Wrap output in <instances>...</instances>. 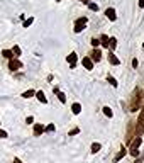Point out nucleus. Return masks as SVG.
I'll return each instance as SVG.
<instances>
[{
  "instance_id": "obj_1",
  "label": "nucleus",
  "mask_w": 144,
  "mask_h": 163,
  "mask_svg": "<svg viewBox=\"0 0 144 163\" xmlns=\"http://www.w3.org/2000/svg\"><path fill=\"white\" fill-rule=\"evenodd\" d=\"M141 100H143V90L137 87L136 90H134L132 97H130V102H129V110H130V112H136V110H139Z\"/></svg>"
},
{
  "instance_id": "obj_2",
  "label": "nucleus",
  "mask_w": 144,
  "mask_h": 163,
  "mask_svg": "<svg viewBox=\"0 0 144 163\" xmlns=\"http://www.w3.org/2000/svg\"><path fill=\"white\" fill-rule=\"evenodd\" d=\"M141 143H143V139H141V136H137L136 139H132V141H130L129 153H130L132 156H137V155H139V146H141Z\"/></svg>"
},
{
  "instance_id": "obj_3",
  "label": "nucleus",
  "mask_w": 144,
  "mask_h": 163,
  "mask_svg": "<svg viewBox=\"0 0 144 163\" xmlns=\"http://www.w3.org/2000/svg\"><path fill=\"white\" fill-rule=\"evenodd\" d=\"M87 26V17H82V19H78L75 22V32H82L83 29Z\"/></svg>"
},
{
  "instance_id": "obj_4",
  "label": "nucleus",
  "mask_w": 144,
  "mask_h": 163,
  "mask_svg": "<svg viewBox=\"0 0 144 163\" xmlns=\"http://www.w3.org/2000/svg\"><path fill=\"white\" fill-rule=\"evenodd\" d=\"M9 68H10L12 71H17V70H21L22 68V63L17 60V58H12V60L9 61Z\"/></svg>"
},
{
  "instance_id": "obj_5",
  "label": "nucleus",
  "mask_w": 144,
  "mask_h": 163,
  "mask_svg": "<svg viewBox=\"0 0 144 163\" xmlns=\"http://www.w3.org/2000/svg\"><path fill=\"white\" fill-rule=\"evenodd\" d=\"M82 63H83V66L87 68V70H93V61H92L90 56H85V58L82 60Z\"/></svg>"
},
{
  "instance_id": "obj_6",
  "label": "nucleus",
  "mask_w": 144,
  "mask_h": 163,
  "mask_svg": "<svg viewBox=\"0 0 144 163\" xmlns=\"http://www.w3.org/2000/svg\"><path fill=\"white\" fill-rule=\"evenodd\" d=\"M90 58H92V61H93V63H98V61H100V58H102V53H100L98 49H93Z\"/></svg>"
},
{
  "instance_id": "obj_7",
  "label": "nucleus",
  "mask_w": 144,
  "mask_h": 163,
  "mask_svg": "<svg viewBox=\"0 0 144 163\" xmlns=\"http://www.w3.org/2000/svg\"><path fill=\"white\" fill-rule=\"evenodd\" d=\"M76 60H78V56H76V53H71V54H68V63H69V66H71V68H75V65H76Z\"/></svg>"
},
{
  "instance_id": "obj_8",
  "label": "nucleus",
  "mask_w": 144,
  "mask_h": 163,
  "mask_svg": "<svg viewBox=\"0 0 144 163\" xmlns=\"http://www.w3.org/2000/svg\"><path fill=\"white\" fill-rule=\"evenodd\" d=\"M109 61H110V65H119V63H120L119 58L114 54V51H109Z\"/></svg>"
},
{
  "instance_id": "obj_9",
  "label": "nucleus",
  "mask_w": 144,
  "mask_h": 163,
  "mask_svg": "<svg viewBox=\"0 0 144 163\" xmlns=\"http://www.w3.org/2000/svg\"><path fill=\"white\" fill-rule=\"evenodd\" d=\"M54 94L58 95V99H59V102H63V104L66 102V95L63 94V92H61V90H59L58 87H54Z\"/></svg>"
},
{
  "instance_id": "obj_10",
  "label": "nucleus",
  "mask_w": 144,
  "mask_h": 163,
  "mask_svg": "<svg viewBox=\"0 0 144 163\" xmlns=\"http://www.w3.org/2000/svg\"><path fill=\"white\" fill-rule=\"evenodd\" d=\"M44 126H42V124H36L34 126V136H41L42 133H44Z\"/></svg>"
},
{
  "instance_id": "obj_11",
  "label": "nucleus",
  "mask_w": 144,
  "mask_h": 163,
  "mask_svg": "<svg viewBox=\"0 0 144 163\" xmlns=\"http://www.w3.org/2000/svg\"><path fill=\"white\" fill-rule=\"evenodd\" d=\"M125 155H127V149H125V148H122V149H120V151H119V153L115 155V158H114V163H117L119 160H120V158H124Z\"/></svg>"
},
{
  "instance_id": "obj_12",
  "label": "nucleus",
  "mask_w": 144,
  "mask_h": 163,
  "mask_svg": "<svg viewBox=\"0 0 144 163\" xmlns=\"http://www.w3.org/2000/svg\"><path fill=\"white\" fill-rule=\"evenodd\" d=\"M36 97H37V100L41 102V104H48V99H46V95L42 94L41 90H39V92H36Z\"/></svg>"
},
{
  "instance_id": "obj_13",
  "label": "nucleus",
  "mask_w": 144,
  "mask_h": 163,
  "mask_svg": "<svg viewBox=\"0 0 144 163\" xmlns=\"http://www.w3.org/2000/svg\"><path fill=\"white\" fill-rule=\"evenodd\" d=\"M105 15H107V17H109L110 20H115V19H117L115 10H114V9H107V10H105Z\"/></svg>"
},
{
  "instance_id": "obj_14",
  "label": "nucleus",
  "mask_w": 144,
  "mask_h": 163,
  "mask_svg": "<svg viewBox=\"0 0 144 163\" xmlns=\"http://www.w3.org/2000/svg\"><path fill=\"white\" fill-rule=\"evenodd\" d=\"M71 112H73V114H80V112H82V105H80L78 102L73 104V105H71Z\"/></svg>"
},
{
  "instance_id": "obj_15",
  "label": "nucleus",
  "mask_w": 144,
  "mask_h": 163,
  "mask_svg": "<svg viewBox=\"0 0 144 163\" xmlns=\"http://www.w3.org/2000/svg\"><path fill=\"white\" fill-rule=\"evenodd\" d=\"M100 43H102V46L109 48V44H110V39H109V36H102V38H100Z\"/></svg>"
},
{
  "instance_id": "obj_16",
  "label": "nucleus",
  "mask_w": 144,
  "mask_h": 163,
  "mask_svg": "<svg viewBox=\"0 0 144 163\" xmlns=\"http://www.w3.org/2000/svg\"><path fill=\"white\" fill-rule=\"evenodd\" d=\"M100 148H102V144H100V143H93V144H92V153H98Z\"/></svg>"
},
{
  "instance_id": "obj_17",
  "label": "nucleus",
  "mask_w": 144,
  "mask_h": 163,
  "mask_svg": "<svg viewBox=\"0 0 144 163\" xmlns=\"http://www.w3.org/2000/svg\"><path fill=\"white\" fill-rule=\"evenodd\" d=\"M32 95H36V92H34V90H26V92L22 94V97H24V99H31Z\"/></svg>"
},
{
  "instance_id": "obj_18",
  "label": "nucleus",
  "mask_w": 144,
  "mask_h": 163,
  "mask_svg": "<svg viewBox=\"0 0 144 163\" xmlns=\"http://www.w3.org/2000/svg\"><path fill=\"white\" fill-rule=\"evenodd\" d=\"M2 54H4L5 58H9V60H12V58H14V54H12V51H9V49H4V51H2Z\"/></svg>"
},
{
  "instance_id": "obj_19",
  "label": "nucleus",
  "mask_w": 144,
  "mask_h": 163,
  "mask_svg": "<svg viewBox=\"0 0 144 163\" xmlns=\"http://www.w3.org/2000/svg\"><path fill=\"white\" fill-rule=\"evenodd\" d=\"M103 114L107 115V117H112L114 112H112V109H110V107H103Z\"/></svg>"
},
{
  "instance_id": "obj_20",
  "label": "nucleus",
  "mask_w": 144,
  "mask_h": 163,
  "mask_svg": "<svg viewBox=\"0 0 144 163\" xmlns=\"http://www.w3.org/2000/svg\"><path fill=\"white\" fill-rule=\"evenodd\" d=\"M12 54H14V58H17V56L21 54V48H19V46H14V49H12Z\"/></svg>"
},
{
  "instance_id": "obj_21",
  "label": "nucleus",
  "mask_w": 144,
  "mask_h": 163,
  "mask_svg": "<svg viewBox=\"0 0 144 163\" xmlns=\"http://www.w3.org/2000/svg\"><path fill=\"white\" fill-rule=\"evenodd\" d=\"M107 80H109V83H110V85H112V87H117V85H119V83H117V80H115V78H114V76H109Z\"/></svg>"
},
{
  "instance_id": "obj_22",
  "label": "nucleus",
  "mask_w": 144,
  "mask_h": 163,
  "mask_svg": "<svg viewBox=\"0 0 144 163\" xmlns=\"http://www.w3.org/2000/svg\"><path fill=\"white\" fill-rule=\"evenodd\" d=\"M109 46H110V49H114V48L117 46V39H115V38H110V44H109Z\"/></svg>"
},
{
  "instance_id": "obj_23",
  "label": "nucleus",
  "mask_w": 144,
  "mask_h": 163,
  "mask_svg": "<svg viewBox=\"0 0 144 163\" xmlns=\"http://www.w3.org/2000/svg\"><path fill=\"white\" fill-rule=\"evenodd\" d=\"M88 9H90V10H95V12H97V10H98V5H97V4H93V2H90V4H88Z\"/></svg>"
},
{
  "instance_id": "obj_24",
  "label": "nucleus",
  "mask_w": 144,
  "mask_h": 163,
  "mask_svg": "<svg viewBox=\"0 0 144 163\" xmlns=\"http://www.w3.org/2000/svg\"><path fill=\"white\" fill-rule=\"evenodd\" d=\"M32 22H34V19H32V17H29L27 20H24V27H29L31 24H32Z\"/></svg>"
},
{
  "instance_id": "obj_25",
  "label": "nucleus",
  "mask_w": 144,
  "mask_h": 163,
  "mask_svg": "<svg viewBox=\"0 0 144 163\" xmlns=\"http://www.w3.org/2000/svg\"><path fill=\"white\" fill-rule=\"evenodd\" d=\"M78 133H80V129H78V128H75V129H71V131H69L68 134H69V136H75V134H78Z\"/></svg>"
},
{
  "instance_id": "obj_26",
  "label": "nucleus",
  "mask_w": 144,
  "mask_h": 163,
  "mask_svg": "<svg viewBox=\"0 0 144 163\" xmlns=\"http://www.w3.org/2000/svg\"><path fill=\"white\" fill-rule=\"evenodd\" d=\"M54 124H49V126H46V131H49V133H53V131H54Z\"/></svg>"
},
{
  "instance_id": "obj_27",
  "label": "nucleus",
  "mask_w": 144,
  "mask_h": 163,
  "mask_svg": "<svg viewBox=\"0 0 144 163\" xmlns=\"http://www.w3.org/2000/svg\"><path fill=\"white\" fill-rule=\"evenodd\" d=\"M98 44H100V41H98V39H92V46H93V48H97Z\"/></svg>"
},
{
  "instance_id": "obj_28",
  "label": "nucleus",
  "mask_w": 144,
  "mask_h": 163,
  "mask_svg": "<svg viewBox=\"0 0 144 163\" xmlns=\"http://www.w3.org/2000/svg\"><path fill=\"white\" fill-rule=\"evenodd\" d=\"M32 121H34V117H32V115H29L27 119H26V122H27V124H32Z\"/></svg>"
},
{
  "instance_id": "obj_29",
  "label": "nucleus",
  "mask_w": 144,
  "mask_h": 163,
  "mask_svg": "<svg viewBox=\"0 0 144 163\" xmlns=\"http://www.w3.org/2000/svg\"><path fill=\"white\" fill-rule=\"evenodd\" d=\"M0 138H7V133H5V131H2V129H0Z\"/></svg>"
},
{
  "instance_id": "obj_30",
  "label": "nucleus",
  "mask_w": 144,
  "mask_h": 163,
  "mask_svg": "<svg viewBox=\"0 0 144 163\" xmlns=\"http://www.w3.org/2000/svg\"><path fill=\"white\" fill-rule=\"evenodd\" d=\"M139 7H144V0H139Z\"/></svg>"
},
{
  "instance_id": "obj_31",
  "label": "nucleus",
  "mask_w": 144,
  "mask_h": 163,
  "mask_svg": "<svg viewBox=\"0 0 144 163\" xmlns=\"http://www.w3.org/2000/svg\"><path fill=\"white\" fill-rule=\"evenodd\" d=\"M134 163H143V158H137V160H136Z\"/></svg>"
},
{
  "instance_id": "obj_32",
  "label": "nucleus",
  "mask_w": 144,
  "mask_h": 163,
  "mask_svg": "<svg viewBox=\"0 0 144 163\" xmlns=\"http://www.w3.org/2000/svg\"><path fill=\"white\" fill-rule=\"evenodd\" d=\"M14 163H21V160H19V158H14Z\"/></svg>"
},
{
  "instance_id": "obj_33",
  "label": "nucleus",
  "mask_w": 144,
  "mask_h": 163,
  "mask_svg": "<svg viewBox=\"0 0 144 163\" xmlns=\"http://www.w3.org/2000/svg\"><path fill=\"white\" fill-rule=\"evenodd\" d=\"M80 2H83V0H80Z\"/></svg>"
},
{
  "instance_id": "obj_34",
  "label": "nucleus",
  "mask_w": 144,
  "mask_h": 163,
  "mask_svg": "<svg viewBox=\"0 0 144 163\" xmlns=\"http://www.w3.org/2000/svg\"><path fill=\"white\" fill-rule=\"evenodd\" d=\"M0 124H2V122H0Z\"/></svg>"
}]
</instances>
